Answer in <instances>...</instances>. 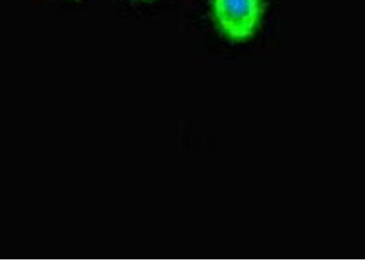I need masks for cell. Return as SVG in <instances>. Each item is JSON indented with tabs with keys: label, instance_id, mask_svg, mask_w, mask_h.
I'll return each mask as SVG.
<instances>
[{
	"label": "cell",
	"instance_id": "3957f363",
	"mask_svg": "<svg viewBox=\"0 0 365 273\" xmlns=\"http://www.w3.org/2000/svg\"><path fill=\"white\" fill-rule=\"evenodd\" d=\"M74 1H78V0H74Z\"/></svg>",
	"mask_w": 365,
	"mask_h": 273
},
{
	"label": "cell",
	"instance_id": "6da1fadb",
	"mask_svg": "<svg viewBox=\"0 0 365 273\" xmlns=\"http://www.w3.org/2000/svg\"><path fill=\"white\" fill-rule=\"evenodd\" d=\"M267 0H211V14L220 34L232 42H245L259 31Z\"/></svg>",
	"mask_w": 365,
	"mask_h": 273
},
{
	"label": "cell",
	"instance_id": "7a4b0ae2",
	"mask_svg": "<svg viewBox=\"0 0 365 273\" xmlns=\"http://www.w3.org/2000/svg\"><path fill=\"white\" fill-rule=\"evenodd\" d=\"M140 1H153V0H140Z\"/></svg>",
	"mask_w": 365,
	"mask_h": 273
}]
</instances>
